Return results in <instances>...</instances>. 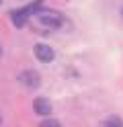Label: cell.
Wrapping results in <instances>:
<instances>
[{"instance_id":"obj_1","label":"cell","mask_w":123,"mask_h":127,"mask_svg":"<svg viewBox=\"0 0 123 127\" xmlns=\"http://www.w3.org/2000/svg\"><path fill=\"white\" fill-rule=\"evenodd\" d=\"M37 21H39L43 27H51V29H55V27H60L62 23H64V17H62L60 12H55V10L39 8V10H37Z\"/></svg>"},{"instance_id":"obj_2","label":"cell","mask_w":123,"mask_h":127,"mask_svg":"<svg viewBox=\"0 0 123 127\" xmlns=\"http://www.w3.org/2000/svg\"><path fill=\"white\" fill-rule=\"evenodd\" d=\"M19 82L27 88H37L41 84V76L35 72V70H25V72L19 74Z\"/></svg>"},{"instance_id":"obj_3","label":"cell","mask_w":123,"mask_h":127,"mask_svg":"<svg viewBox=\"0 0 123 127\" xmlns=\"http://www.w3.org/2000/svg\"><path fill=\"white\" fill-rule=\"evenodd\" d=\"M33 111H35L37 115H41V117H47V115L53 113V105H51V100H49V98L37 96L35 100H33Z\"/></svg>"},{"instance_id":"obj_4","label":"cell","mask_w":123,"mask_h":127,"mask_svg":"<svg viewBox=\"0 0 123 127\" xmlns=\"http://www.w3.org/2000/svg\"><path fill=\"white\" fill-rule=\"evenodd\" d=\"M33 53H35V58L41 62V64H49V62H53V49L49 45L45 43H37L35 47H33Z\"/></svg>"},{"instance_id":"obj_5","label":"cell","mask_w":123,"mask_h":127,"mask_svg":"<svg viewBox=\"0 0 123 127\" xmlns=\"http://www.w3.org/2000/svg\"><path fill=\"white\" fill-rule=\"evenodd\" d=\"M29 10L27 8H21V10H14L12 12V23L16 27H23V25H27V21H29Z\"/></svg>"},{"instance_id":"obj_6","label":"cell","mask_w":123,"mask_h":127,"mask_svg":"<svg viewBox=\"0 0 123 127\" xmlns=\"http://www.w3.org/2000/svg\"><path fill=\"white\" fill-rule=\"evenodd\" d=\"M105 127H123V121H121V119L119 117H109V119H107V121H105Z\"/></svg>"},{"instance_id":"obj_7","label":"cell","mask_w":123,"mask_h":127,"mask_svg":"<svg viewBox=\"0 0 123 127\" xmlns=\"http://www.w3.org/2000/svg\"><path fill=\"white\" fill-rule=\"evenodd\" d=\"M39 127H62L60 121H55V119H43V121L39 123Z\"/></svg>"},{"instance_id":"obj_8","label":"cell","mask_w":123,"mask_h":127,"mask_svg":"<svg viewBox=\"0 0 123 127\" xmlns=\"http://www.w3.org/2000/svg\"><path fill=\"white\" fill-rule=\"evenodd\" d=\"M0 123H2V115H0Z\"/></svg>"},{"instance_id":"obj_9","label":"cell","mask_w":123,"mask_h":127,"mask_svg":"<svg viewBox=\"0 0 123 127\" xmlns=\"http://www.w3.org/2000/svg\"><path fill=\"white\" fill-rule=\"evenodd\" d=\"M121 14H123V8H121Z\"/></svg>"},{"instance_id":"obj_10","label":"cell","mask_w":123,"mask_h":127,"mask_svg":"<svg viewBox=\"0 0 123 127\" xmlns=\"http://www.w3.org/2000/svg\"><path fill=\"white\" fill-rule=\"evenodd\" d=\"M0 4H2V0H0Z\"/></svg>"}]
</instances>
